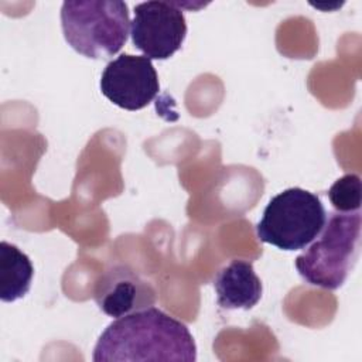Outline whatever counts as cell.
Segmentation results:
<instances>
[{"label": "cell", "mask_w": 362, "mask_h": 362, "mask_svg": "<svg viewBox=\"0 0 362 362\" xmlns=\"http://www.w3.org/2000/svg\"><path fill=\"white\" fill-rule=\"evenodd\" d=\"M95 362L197 359V345L188 327L160 308L147 307L116 318L98 338Z\"/></svg>", "instance_id": "obj_1"}, {"label": "cell", "mask_w": 362, "mask_h": 362, "mask_svg": "<svg viewBox=\"0 0 362 362\" xmlns=\"http://www.w3.org/2000/svg\"><path fill=\"white\" fill-rule=\"evenodd\" d=\"M361 212H331L308 249L296 257V269L305 283L339 288L356 263L361 247Z\"/></svg>", "instance_id": "obj_2"}, {"label": "cell", "mask_w": 362, "mask_h": 362, "mask_svg": "<svg viewBox=\"0 0 362 362\" xmlns=\"http://www.w3.org/2000/svg\"><path fill=\"white\" fill-rule=\"evenodd\" d=\"M66 42L79 54L102 59L117 54L127 41V4L119 0H69L61 7Z\"/></svg>", "instance_id": "obj_3"}, {"label": "cell", "mask_w": 362, "mask_h": 362, "mask_svg": "<svg viewBox=\"0 0 362 362\" xmlns=\"http://www.w3.org/2000/svg\"><path fill=\"white\" fill-rule=\"evenodd\" d=\"M327 211L321 199L300 187L274 195L256 225L257 238L281 250H300L322 230Z\"/></svg>", "instance_id": "obj_4"}, {"label": "cell", "mask_w": 362, "mask_h": 362, "mask_svg": "<svg viewBox=\"0 0 362 362\" xmlns=\"http://www.w3.org/2000/svg\"><path fill=\"white\" fill-rule=\"evenodd\" d=\"M133 45L148 59H167L182 45L187 23L178 3L143 1L134 6L130 21Z\"/></svg>", "instance_id": "obj_5"}, {"label": "cell", "mask_w": 362, "mask_h": 362, "mask_svg": "<svg viewBox=\"0 0 362 362\" xmlns=\"http://www.w3.org/2000/svg\"><path fill=\"white\" fill-rule=\"evenodd\" d=\"M158 90L157 71L144 55L120 54L105 66L100 76L102 95L126 110L146 107Z\"/></svg>", "instance_id": "obj_6"}, {"label": "cell", "mask_w": 362, "mask_h": 362, "mask_svg": "<svg viewBox=\"0 0 362 362\" xmlns=\"http://www.w3.org/2000/svg\"><path fill=\"white\" fill-rule=\"evenodd\" d=\"M93 298L102 313L119 318L151 307L156 290L129 266L113 264L95 281Z\"/></svg>", "instance_id": "obj_7"}, {"label": "cell", "mask_w": 362, "mask_h": 362, "mask_svg": "<svg viewBox=\"0 0 362 362\" xmlns=\"http://www.w3.org/2000/svg\"><path fill=\"white\" fill-rule=\"evenodd\" d=\"M216 303L223 310H250L262 298V281L253 263L233 259L214 279Z\"/></svg>", "instance_id": "obj_8"}, {"label": "cell", "mask_w": 362, "mask_h": 362, "mask_svg": "<svg viewBox=\"0 0 362 362\" xmlns=\"http://www.w3.org/2000/svg\"><path fill=\"white\" fill-rule=\"evenodd\" d=\"M34 276L30 257L16 245L1 240L0 243V298L13 303L24 297Z\"/></svg>", "instance_id": "obj_9"}, {"label": "cell", "mask_w": 362, "mask_h": 362, "mask_svg": "<svg viewBox=\"0 0 362 362\" xmlns=\"http://www.w3.org/2000/svg\"><path fill=\"white\" fill-rule=\"evenodd\" d=\"M328 198L338 212H355L361 208L362 188L358 174H345L328 189Z\"/></svg>", "instance_id": "obj_10"}]
</instances>
